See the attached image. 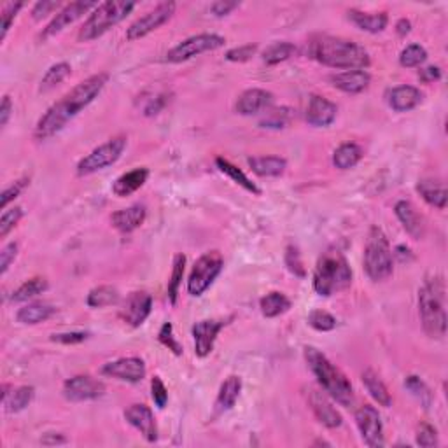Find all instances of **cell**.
Instances as JSON below:
<instances>
[{"instance_id": "83f0119b", "label": "cell", "mask_w": 448, "mask_h": 448, "mask_svg": "<svg viewBox=\"0 0 448 448\" xmlns=\"http://www.w3.org/2000/svg\"><path fill=\"white\" fill-rule=\"evenodd\" d=\"M251 170L259 177H278L284 174L288 161L280 156H254L247 160Z\"/></svg>"}, {"instance_id": "816d5d0a", "label": "cell", "mask_w": 448, "mask_h": 448, "mask_svg": "<svg viewBox=\"0 0 448 448\" xmlns=\"http://www.w3.org/2000/svg\"><path fill=\"white\" fill-rule=\"evenodd\" d=\"M256 51H258V46H256V44H247V46L233 48V50H229L228 53H226V60H228V62L242 63V62H247V60H251L252 56L256 55Z\"/></svg>"}, {"instance_id": "74e56055", "label": "cell", "mask_w": 448, "mask_h": 448, "mask_svg": "<svg viewBox=\"0 0 448 448\" xmlns=\"http://www.w3.org/2000/svg\"><path fill=\"white\" fill-rule=\"evenodd\" d=\"M296 48L291 43H275L272 46H268L263 53V62L266 65H278V63L285 62L291 56H295Z\"/></svg>"}, {"instance_id": "d590c367", "label": "cell", "mask_w": 448, "mask_h": 448, "mask_svg": "<svg viewBox=\"0 0 448 448\" xmlns=\"http://www.w3.org/2000/svg\"><path fill=\"white\" fill-rule=\"evenodd\" d=\"M33 394H35V389L33 387H18L16 390H13V393H9V396H7L6 399H4V406H6V410L9 413H18L21 412V410H25L26 406L32 403L33 399Z\"/></svg>"}, {"instance_id": "f1b7e54d", "label": "cell", "mask_w": 448, "mask_h": 448, "mask_svg": "<svg viewBox=\"0 0 448 448\" xmlns=\"http://www.w3.org/2000/svg\"><path fill=\"white\" fill-rule=\"evenodd\" d=\"M417 191H419L420 197H422L429 205L436 207V209H445L447 207V187L445 184L439 182V180L422 179L417 184Z\"/></svg>"}, {"instance_id": "ee69618b", "label": "cell", "mask_w": 448, "mask_h": 448, "mask_svg": "<svg viewBox=\"0 0 448 448\" xmlns=\"http://www.w3.org/2000/svg\"><path fill=\"white\" fill-rule=\"evenodd\" d=\"M405 387L413 394V396L419 399L420 403H422L425 408L431 405V401H432L431 390H429V387L425 386V383L419 378V376H415V375L408 376V378L405 380Z\"/></svg>"}, {"instance_id": "c3c4849f", "label": "cell", "mask_w": 448, "mask_h": 448, "mask_svg": "<svg viewBox=\"0 0 448 448\" xmlns=\"http://www.w3.org/2000/svg\"><path fill=\"white\" fill-rule=\"evenodd\" d=\"M21 217H23V210H21L20 207H13V209L4 210L2 217H0V236L4 239L14 226L20 223Z\"/></svg>"}, {"instance_id": "f6af8a7d", "label": "cell", "mask_w": 448, "mask_h": 448, "mask_svg": "<svg viewBox=\"0 0 448 448\" xmlns=\"http://www.w3.org/2000/svg\"><path fill=\"white\" fill-rule=\"evenodd\" d=\"M25 4L23 2H7L2 6V11H0V18H2V32H0V39H6L7 32H9L11 25H13L14 18L18 16V13H20V9L23 7Z\"/></svg>"}, {"instance_id": "cb8c5ba5", "label": "cell", "mask_w": 448, "mask_h": 448, "mask_svg": "<svg viewBox=\"0 0 448 448\" xmlns=\"http://www.w3.org/2000/svg\"><path fill=\"white\" fill-rule=\"evenodd\" d=\"M394 212H396L399 223L403 224V228L413 236V239H422L424 236V219L419 212H417L415 207L412 205L406 200L396 203L394 207Z\"/></svg>"}, {"instance_id": "ba28073f", "label": "cell", "mask_w": 448, "mask_h": 448, "mask_svg": "<svg viewBox=\"0 0 448 448\" xmlns=\"http://www.w3.org/2000/svg\"><path fill=\"white\" fill-rule=\"evenodd\" d=\"M223 266L224 259L221 256V252L210 251L207 254L200 256V259L193 266V272L190 275V280H187V291H190V295L202 296L214 284V280L221 273Z\"/></svg>"}, {"instance_id": "e575fe53", "label": "cell", "mask_w": 448, "mask_h": 448, "mask_svg": "<svg viewBox=\"0 0 448 448\" xmlns=\"http://www.w3.org/2000/svg\"><path fill=\"white\" fill-rule=\"evenodd\" d=\"M259 307H261V314L265 315V317L273 319L285 314V312L291 308V300L285 295H282V293H270V295H266L265 298L261 300Z\"/></svg>"}, {"instance_id": "91938a15", "label": "cell", "mask_w": 448, "mask_h": 448, "mask_svg": "<svg viewBox=\"0 0 448 448\" xmlns=\"http://www.w3.org/2000/svg\"><path fill=\"white\" fill-rule=\"evenodd\" d=\"M165 104H167V95H158V97H154V100L151 99L149 104L146 105L144 114H146V116L158 114V112H160L161 109L165 107Z\"/></svg>"}, {"instance_id": "6da1fadb", "label": "cell", "mask_w": 448, "mask_h": 448, "mask_svg": "<svg viewBox=\"0 0 448 448\" xmlns=\"http://www.w3.org/2000/svg\"><path fill=\"white\" fill-rule=\"evenodd\" d=\"M107 81V74H95L79 82L72 92H69L62 100L53 104L46 111V114L39 119L35 126V138L46 141V138L58 133L60 130H63L70 119H74L82 109L88 107L100 95Z\"/></svg>"}, {"instance_id": "681fc988", "label": "cell", "mask_w": 448, "mask_h": 448, "mask_svg": "<svg viewBox=\"0 0 448 448\" xmlns=\"http://www.w3.org/2000/svg\"><path fill=\"white\" fill-rule=\"evenodd\" d=\"M417 445L424 448L438 445V432H436V429L432 425L420 424V427L417 429Z\"/></svg>"}, {"instance_id": "7c38bea8", "label": "cell", "mask_w": 448, "mask_h": 448, "mask_svg": "<svg viewBox=\"0 0 448 448\" xmlns=\"http://www.w3.org/2000/svg\"><path fill=\"white\" fill-rule=\"evenodd\" d=\"M356 422L359 427L361 436H363L364 443L371 448H378L386 445L383 442V427L382 420H380L378 412L375 406L364 405L356 412Z\"/></svg>"}, {"instance_id": "ac0fdd59", "label": "cell", "mask_w": 448, "mask_h": 448, "mask_svg": "<svg viewBox=\"0 0 448 448\" xmlns=\"http://www.w3.org/2000/svg\"><path fill=\"white\" fill-rule=\"evenodd\" d=\"M226 321H200L193 326L195 352L198 357H207L212 352L219 331L226 326Z\"/></svg>"}, {"instance_id": "52a82bcc", "label": "cell", "mask_w": 448, "mask_h": 448, "mask_svg": "<svg viewBox=\"0 0 448 448\" xmlns=\"http://www.w3.org/2000/svg\"><path fill=\"white\" fill-rule=\"evenodd\" d=\"M394 261L389 240L380 228H371L364 247V272L373 282L386 280L393 275Z\"/></svg>"}, {"instance_id": "bcb514c9", "label": "cell", "mask_w": 448, "mask_h": 448, "mask_svg": "<svg viewBox=\"0 0 448 448\" xmlns=\"http://www.w3.org/2000/svg\"><path fill=\"white\" fill-rule=\"evenodd\" d=\"M308 324L314 327L315 331H333L337 327V319L329 314V312L324 310H314L310 315H308Z\"/></svg>"}, {"instance_id": "e7e4bbea", "label": "cell", "mask_w": 448, "mask_h": 448, "mask_svg": "<svg viewBox=\"0 0 448 448\" xmlns=\"http://www.w3.org/2000/svg\"><path fill=\"white\" fill-rule=\"evenodd\" d=\"M410 30H412V23H410L408 20H405V18H403V20H399V21H398V25H396V32H398V35H399V37L408 35Z\"/></svg>"}, {"instance_id": "d4e9b609", "label": "cell", "mask_w": 448, "mask_h": 448, "mask_svg": "<svg viewBox=\"0 0 448 448\" xmlns=\"http://www.w3.org/2000/svg\"><path fill=\"white\" fill-rule=\"evenodd\" d=\"M422 102V93L415 86H398L389 93V105L396 112H408Z\"/></svg>"}, {"instance_id": "ffe728a7", "label": "cell", "mask_w": 448, "mask_h": 448, "mask_svg": "<svg viewBox=\"0 0 448 448\" xmlns=\"http://www.w3.org/2000/svg\"><path fill=\"white\" fill-rule=\"evenodd\" d=\"M310 406L314 410L315 417L319 419V422L326 425V427L334 429L342 425V415L337 408L333 406V403L329 401L327 394H324L322 390L312 389L310 390Z\"/></svg>"}, {"instance_id": "f35d334b", "label": "cell", "mask_w": 448, "mask_h": 448, "mask_svg": "<svg viewBox=\"0 0 448 448\" xmlns=\"http://www.w3.org/2000/svg\"><path fill=\"white\" fill-rule=\"evenodd\" d=\"M46 289H48L46 278H40V277L30 278V280H26L25 284H21L20 288L13 293V298L11 300H13L14 303H21V301H28L30 298H33V296L43 295Z\"/></svg>"}, {"instance_id": "5bb4252c", "label": "cell", "mask_w": 448, "mask_h": 448, "mask_svg": "<svg viewBox=\"0 0 448 448\" xmlns=\"http://www.w3.org/2000/svg\"><path fill=\"white\" fill-rule=\"evenodd\" d=\"M99 6L97 2H82V0H79V2H72V4H67L65 7H62V9L58 11V13L55 14V18L51 20V23L44 28V32L40 33V39H48V37H53L56 35V33L62 32L65 26L72 25L74 21H77L79 18L82 16V14H86L88 11L95 9V7Z\"/></svg>"}, {"instance_id": "f5cc1de1", "label": "cell", "mask_w": 448, "mask_h": 448, "mask_svg": "<svg viewBox=\"0 0 448 448\" xmlns=\"http://www.w3.org/2000/svg\"><path fill=\"white\" fill-rule=\"evenodd\" d=\"M60 7H62V4L55 2V0H43V2H37L32 9V18L35 21H40L55 13V11L58 13Z\"/></svg>"}, {"instance_id": "e0dca14e", "label": "cell", "mask_w": 448, "mask_h": 448, "mask_svg": "<svg viewBox=\"0 0 448 448\" xmlns=\"http://www.w3.org/2000/svg\"><path fill=\"white\" fill-rule=\"evenodd\" d=\"M125 419L130 425H133L149 443H154L158 439V427L156 420H154L153 410L149 406L137 403L131 405L130 408L125 410Z\"/></svg>"}, {"instance_id": "7dc6e473", "label": "cell", "mask_w": 448, "mask_h": 448, "mask_svg": "<svg viewBox=\"0 0 448 448\" xmlns=\"http://www.w3.org/2000/svg\"><path fill=\"white\" fill-rule=\"evenodd\" d=\"M158 340L163 347H167L168 350L175 354V356H182V345L179 344V340L174 337V326L170 322H165L161 326L160 333H158Z\"/></svg>"}, {"instance_id": "44dd1931", "label": "cell", "mask_w": 448, "mask_h": 448, "mask_svg": "<svg viewBox=\"0 0 448 448\" xmlns=\"http://www.w3.org/2000/svg\"><path fill=\"white\" fill-rule=\"evenodd\" d=\"M272 102L273 95L270 92H266V89H247V92H244L242 95H240L239 102H236V112L242 116L259 114V112L270 109Z\"/></svg>"}, {"instance_id": "9a60e30c", "label": "cell", "mask_w": 448, "mask_h": 448, "mask_svg": "<svg viewBox=\"0 0 448 448\" xmlns=\"http://www.w3.org/2000/svg\"><path fill=\"white\" fill-rule=\"evenodd\" d=\"M151 308H153V298H151L149 293L135 291L126 298L121 312H119V317H121L123 322H126L128 326L138 327L149 317Z\"/></svg>"}, {"instance_id": "b9f144b4", "label": "cell", "mask_w": 448, "mask_h": 448, "mask_svg": "<svg viewBox=\"0 0 448 448\" xmlns=\"http://www.w3.org/2000/svg\"><path fill=\"white\" fill-rule=\"evenodd\" d=\"M184 266H186V256L177 254L174 258V268H172V277L168 280V300L172 305L177 303V296H179L180 282L184 277Z\"/></svg>"}, {"instance_id": "7bdbcfd3", "label": "cell", "mask_w": 448, "mask_h": 448, "mask_svg": "<svg viewBox=\"0 0 448 448\" xmlns=\"http://www.w3.org/2000/svg\"><path fill=\"white\" fill-rule=\"evenodd\" d=\"M425 60H427V51L422 46H419V44H410L399 55V63L403 67H406V69L420 67Z\"/></svg>"}, {"instance_id": "9c48e42d", "label": "cell", "mask_w": 448, "mask_h": 448, "mask_svg": "<svg viewBox=\"0 0 448 448\" xmlns=\"http://www.w3.org/2000/svg\"><path fill=\"white\" fill-rule=\"evenodd\" d=\"M126 148V137H114L111 141H107L105 144L99 146L97 149H93L92 153L86 158H82L77 165V174L79 175H92L95 172L104 170V168L111 167L116 161L121 158L123 151Z\"/></svg>"}, {"instance_id": "60d3db41", "label": "cell", "mask_w": 448, "mask_h": 448, "mask_svg": "<svg viewBox=\"0 0 448 448\" xmlns=\"http://www.w3.org/2000/svg\"><path fill=\"white\" fill-rule=\"evenodd\" d=\"M266 114L265 118L261 119V125L263 128H272V130H280V128H285L289 125L293 118V112L291 109L288 107H275V109H266Z\"/></svg>"}, {"instance_id": "8d00e7d4", "label": "cell", "mask_w": 448, "mask_h": 448, "mask_svg": "<svg viewBox=\"0 0 448 448\" xmlns=\"http://www.w3.org/2000/svg\"><path fill=\"white\" fill-rule=\"evenodd\" d=\"M86 301H88V305L92 308L111 307V305H116L119 301V293L112 285H100V288H95L89 291Z\"/></svg>"}, {"instance_id": "9f6ffc18", "label": "cell", "mask_w": 448, "mask_h": 448, "mask_svg": "<svg viewBox=\"0 0 448 448\" xmlns=\"http://www.w3.org/2000/svg\"><path fill=\"white\" fill-rule=\"evenodd\" d=\"M26 184H28V179H20V180H16L13 186H9L6 191H4L2 200H0V205H2V209H7V205H9V203L13 202L14 198L20 197V193L25 190Z\"/></svg>"}, {"instance_id": "484cf974", "label": "cell", "mask_w": 448, "mask_h": 448, "mask_svg": "<svg viewBox=\"0 0 448 448\" xmlns=\"http://www.w3.org/2000/svg\"><path fill=\"white\" fill-rule=\"evenodd\" d=\"M149 177V170L148 168H135V170L126 172L123 174L119 179H116L114 186H112V193L119 198H125L130 197L131 193H135L137 190H141L142 186L146 184Z\"/></svg>"}, {"instance_id": "836d02e7", "label": "cell", "mask_w": 448, "mask_h": 448, "mask_svg": "<svg viewBox=\"0 0 448 448\" xmlns=\"http://www.w3.org/2000/svg\"><path fill=\"white\" fill-rule=\"evenodd\" d=\"M216 165H217V168H219V170L223 172L224 175H228L229 179L233 180V182H236V184H239V186H242L246 191H249V193H252V195L261 193V191H259V187L256 186L254 182H252L249 177L244 174V172L240 170L239 167H235V165H233V163H229L228 160H224V158H217Z\"/></svg>"}, {"instance_id": "be15d7a7", "label": "cell", "mask_w": 448, "mask_h": 448, "mask_svg": "<svg viewBox=\"0 0 448 448\" xmlns=\"http://www.w3.org/2000/svg\"><path fill=\"white\" fill-rule=\"evenodd\" d=\"M40 443L46 447L63 445V443H67V438H63L62 435H46L43 439H40Z\"/></svg>"}, {"instance_id": "5b68a950", "label": "cell", "mask_w": 448, "mask_h": 448, "mask_svg": "<svg viewBox=\"0 0 448 448\" xmlns=\"http://www.w3.org/2000/svg\"><path fill=\"white\" fill-rule=\"evenodd\" d=\"M352 284V270L340 251H327L319 258L314 272V289L321 296H333Z\"/></svg>"}, {"instance_id": "11a10c76", "label": "cell", "mask_w": 448, "mask_h": 448, "mask_svg": "<svg viewBox=\"0 0 448 448\" xmlns=\"http://www.w3.org/2000/svg\"><path fill=\"white\" fill-rule=\"evenodd\" d=\"M285 265H288L289 272L298 275V277H305V268H303V263H301L300 258V252L296 247L289 246L288 252H285Z\"/></svg>"}, {"instance_id": "d6a6232c", "label": "cell", "mask_w": 448, "mask_h": 448, "mask_svg": "<svg viewBox=\"0 0 448 448\" xmlns=\"http://www.w3.org/2000/svg\"><path fill=\"white\" fill-rule=\"evenodd\" d=\"M363 383H364V387H366L368 393H370V396L373 398L378 405L386 406V408L393 405V399H390V394H389V390H387L386 383L380 380V376L376 375L373 370L364 371Z\"/></svg>"}, {"instance_id": "4dcf8cb0", "label": "cell", "mask_w": 448, "mask_h": 448, "mask_svg": "<svg viewBox=\"0 0 448 448\" xmlns=\"http://www.w3.org/2000/svg\"><path fill=\"white\" fill-rule=\"evenodd\" d=\"M361 158H363V149L354 142H347V144H342L334 151L333 165L340 170H349V168H354L359 163Z\"/></svg>"}, {"instance_id": "6125c7cd", "label": "cell", "mask_w": 448, "mask_h": 448, "mask_svg": "<svg viewBox=\"0 0 448 448\" xmlns=\"http://www.w3.org/2000/svg\"><path fill=\"white\" fill-rule=\"evenodd\" d=\"M11 116H13V102L6 95L2 99V105H0V126H6L9 123Z\"/></svg>"}, {"instance_id": "2e32d148", "label": "cell", "mask_w": 448, "mask_h": 448, "mask_svg": "<svg viewBox=\"0 0 448 448\" xmlns=\"http://www.w3.org/2000/svg\"><path fill=\"white\" fill-rule=\"evenodd\" d=\"M102 373L123 382H141L146 376V363L141 357H121L118 361L107 363L102 368Z\"/></svg>"}, {"instance_id": "30bf717a", "label": "cell", "mask_w": 448, "mask_h": 448, "mask_svg": "<svg viewBox=\"0 0 448 448\" xmlns=\"http://www.w3.org/2000/svg\"><path fill=\"white\" fill-rule=\"evenodd\" d=\"M224 37L216 35V33H200V35H193L190 37V39L182 40L180 44H177L174 50L168 51L167 62H187V60L195 58V56L198 55H203V53L219 50V48L224 46Z\"/></svg>"}, {"instance_id": "d6986e66", "label": "cell", "mask_w": 448, "mask_h": 448, "mask_svg": "<svg viewBox=\"0 0 448 448\" xmlns=\"http://www.w3.org/2000/svg\"><path fill=\"white\" fill-rule=\"evenodd\" d=\"M337 105L321 95H312L307 107V121L312 126H329L337 119Z\"/></svg>"}, {"instance_id": "8992f818", "label": "cell", "mask_w": 448, "mask_h": 448, "mask_svg": "<svg viewBox=\"0 0 448 448\" xmlns=\"http://www.w3.org/2000/svg\"><path fill=\"white\" fill-rule=\"evenodd\" d=\"M133 9L135 2H123V0H107L99 4L79 30V40L89 43V40L99 39L112 26L121 23Z\"/></svg>"}, {"instance_id": "277c9868", "label": "cell", "mask_w": 448, "mask_h": 448, "mask_svg": "<svg viewBox=\"0 0 448 448\" xmlns=\"http://www.w3.org/2000/svg\"><path fill=\"white\" fill-rule=\"evenodd\" d=\"M447 289L442 278H431L419 291V312L425 333L431 338H443L447 333Z\"/></svg>"}, {"instance_id": "ab89813d", "label": "cell", "mask_w": 448, "mask_h": 448, "mask_svg": "<svg viewBox=\"0 0 448 448\" xmlns=\"http://www.w3.org/2000/svg\"><path fill=\"white\" fill-rule=\"evenodd\" d=\"M70 75V65L69 63L62 62V63H56V65L50 67V70H48L46 75L43 77V81H40V92L46 93L50 92V89L55 88V86H58L60 82L65 81L67 77Z\"/></svg>"}, {"instance_id": "1f68e13d", "label": "cell", "mask_w": 448, "mask_h": 448, "mask_svg": "<svg viewBox=\"0 0 448 448\" xmlns=\"http://www.w3.org/2000/svg\"><path fill=\"white\" fill-rule=\"evenodd\" d=\"M55 314V308L48 303H28L20 308L16 314L18 322L21 324H39L48 321Z\"/></svg>"}, {"instance_id": "7a4b0ae2", "label": "cell", "mask_w": 448, "mask_h": 448, "mask_svg": "<svg viewBox=\"0 0 448 448\" xmlns=\"http://www.w3.org/2000/svg\"><path fill=\"white\" fill-rule=\"evenodd\" d=\"M308 55L333 69L363 70L370 65V55L363 46L342 37L317 35L308 43Z\"/></svg>"}, {"instance_id": "db71d44e", "label": "cell", "mask_w": 448, "mask_h": 448, "mask_svg": "<svg viewBox=\"0 0 448 448\" xmlns=\"http://www.w3.org/2000/svg\"><path fill=\"white\" fill-rule=\"evenodd\" d=\"M88 337H89L88 331H70V333L53 334L51 342H56V344H62V345H75V344H81V342L88 340Z\"/></svg>"}, {"instance_id": "94428289", "label": "cell", "mask_w": 448, "mask_h": 448, "mask_svg": "<svg viewBox=\"0 0 448 448\" xmlns=\"http://www.w3.org/2000/svg\"><path fill=\"white\" fill-rule=\"evenodd\" d=\"M419 79L422 82H425V84H429V82H436L442 79V70H439L438 67H425V69H422L419 72Z\"/></svg>"}, {"instance_id": "f546056e", "label": "cell", "mask_w": 448, "mask_h": 448, "mask_svg": "<svg viewBox=\"0 0 448 448\" xmlns=\"http://www.w3.org/2000/svg\"><path fill=\"white\" fill-rule=\"evenodd\" d=\"M349 18L354 21L361 30L370 33H378L386 28L387 23H389V16L386 13H375V14H368V13H361L357 9H350L349 11Z\"/></svg>"}, {"instance_id": "7402d4cb", "label": "cell", "mask_w": 448, "mask_h": 448, "mask_svg": "<svg viewBox=\"0 0 448 448\" xmlns=\"http://www.w3.org/2000/svg\"><path fill=\"white\" fill-rule=\"evenodd\" d=\"M146 216H148V210H146V205H131L128 209H121L118 212L112 214L111 223L116 229H119L121 233H131L133 229L141 228L144 224Z\"/></svg>"}, {"instance_id": "603a6c76", "label": "cell", "mask_w": 448, "mask_h": 448, "mask_svg": "<svg viewBox=\"0 0 448 448\" xmlns=\"http://www.w3.org/2000/svg\"><path fill=\"white\" fill-rule=\"evenodd\" d=\"M370 74L366 70H345V72L331 75V82L334 88L342 89L344 93L350 95H357V93L364 92L370 86Z\"/></svg>"}, {"instance_id": "8fae6325", "label": "cell", "mask_w": 448, "mask_h": 448, "mask_svg": "<svg viewBox=\"0 0 448 448\" xmlns=\"http://www.w3.org/2000/svg\"><path fill=\"white\" fill-rule=\"evenodd\" d=\"M175 11V2H161L158 4L154 9H151L149 13H146L144 16L138 18L137 21L130 25V28L126 30V39L128 40H138L142 37H146L148 33L154 32L156 28H160L161 25L167 23L172 18Z\"/></svg>"}, {"instance_id": "4fadbf2b", "label": "cell", "mask_w": 448, "mask_h": 448, "mask_svg": "<svg viewBox=\"0 0 448 448\" xmlns=\"http://www.w3.org/2000/svg\"><path fill=\"white\" fill-rule=\"evenodd\" d=\"M105 386L100 380L93 378L89 375H77L74 378L67 380L63 386V394L69 401H92L104 396Z\"/></svg>"}, {"instance_id": "f907efd6", "label": "cell", "mask_w": 448, "mask_h": 448, "mask_svg": "<svg viewBox=\"0 0 448 448\" xmlns=\"http://www.w3.org/2000/svg\"><path fill=\"white\" fill-rule=\"evenodd\" d=\"M151 396H153V401L156 403L158 408H165L168 403V390L165 387V383L161 382L160 376H154L151 380Z\"/></svg>"}, {"instance_id": "6f0895ef", "label": "cell", "mask_w": 448, "mask_h": 448, "mask_svg": "<svg viewBox=\"0 0 448 448\" xmlns=\"http://www.w3.org/2000/svg\"><path fill=\"white\" fill-rule=\"evenodd\" d=\"M18 254V244L16 242H11L4 247L2 252H0V273L6 275L7 270H9L11 263L16 259Z\"/></svg>"}, {"instance_id": "3957f363", "label": "cell", "mask_w": 448, "mask_h": 448, "mask_svg": "<svg viewBox=\"0 0 448 448\" xmlns=\"http://www.w3.org/2000/svg\"><path fill=\"white\" fill-rule=\"evenodd\" d=\"M305 359L310 366L312 373L317 378L319 386L322 387L324 393L338 405L349 406L354 405V389L347 380V376L342 373L329 359L315 347H305Z\"/></svg>"}, {"instance_id": "680465c9", "label": "cell", "mask_w": 448, "mask_h": 448, "mask_svg": "<svg viewBox=\"0 0 448 448\" xmlns=\"http://www.w3.org/2000/svg\"><path fill=\"white\" fill-rule=\"evenodd\" d=\"M240 2H228V0H217V2H214L212 6H210V11H212L214 16L217 18H223V16H228L231 11L239 9Z\"/></svg>"}, {"instance_id": "4316f807", "label": "cell", "mask_w": 448, "mask_h": 448, "mask_svg": "<svg viewBox=\"0 0 448 448\" xmlns=\"http://www.w3.org/2000/svg\"><path fill=\"white\" fill-rule=\"evenodd\" d=\"M240 390H242V378L240 376L233 375L226 378L216 399V415H221V413L228 412V410L235 406L236 399L240 396Z\"/></svg>"}]
</instances>
